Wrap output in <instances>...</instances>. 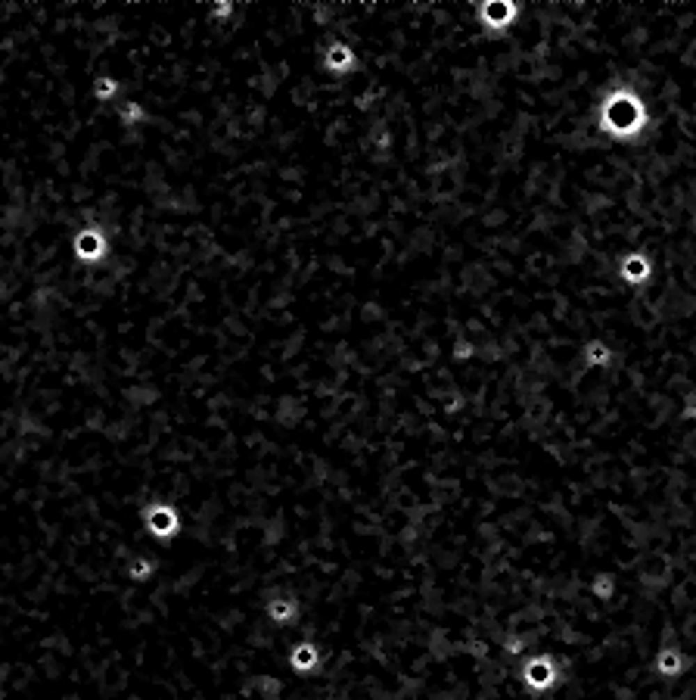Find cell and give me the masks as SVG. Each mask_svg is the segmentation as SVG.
<instances>
[{"label": "cell", "instance_id": "1", "mask_svg": "<svg viewBox=\"0 0 696 700\" xmlns=\"http://www.w3.org/2000/svg\"><path fill=\"white\" fill-rule=\"evenodd\" d=\"M103 240H100L97 231H84L75 237V256L84 258V262H97V258H103Z\"/></svg>", "mask_w": 696, "mask_h": 700}]
</instances>
